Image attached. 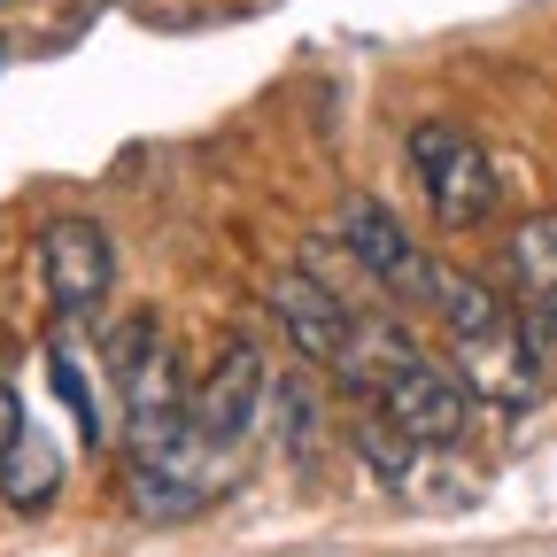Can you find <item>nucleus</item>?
Wrapping results in <instances>:
<instances>
[{"label":"nucleus","instance_id":"2","mask_svg":"<svg viewBox=\"0 0 557 557\" xmlns=\"http://www.w3.org/2000/svg\"><path fill=\"white\" fill-rule=\"evenodd\" d=\"M410 178H418L426 209H434L449 233L487 225V218H496V194H504L496 156H487L465 124H442V116H426V124L410 132Z\"/></svg>","mask_w":557,"mask_h":557},{"label":"nucleus","instance_id":"8","mask_svg":"<svg viewBox=\"0 0 557 557\" xmlns=\"http://www.w3.org/2000/svg\"><path fill=\"white\" fill-rule=\"evenodd\" d=\"M271 318H278V333H287L310 364L341 372V357H348V333H357V310H348V295L333 287V278L278 271V278H271Z\"/></svg>","mask_w":557,"mask_h":557},{"label":"nucleus","instance_id":"5","mask_svg":"<svg viewBox=\"0 0 557 557\" xmlns=\"http://www.w3.org/2000/svg\"><path fill=\"white\" fill-rule=\"evenodd\" d=\"M341 248L357 256V271L372 278L380 295H395V302H426V295H434L426 248L403 233V218H395L380 194H348V201H341Z\"/></svg>","mask_w":557,"mask_h":557},{"label":"nucleus","instance_id":"13","mask_svg":"<svg viewBox=\"0 0 557 557\" xmlns=\"http://www.w3.org/2000/svg\"><path fill=\"white\" fill-rule=\"evenodd\" d=\"M24 434H32V426H24V395L0 387V465H9V449H16Z\"/></svg>","mask_w":557,"mask_h":557},{"label":"nucleus","instance_id":"12","mask_svg":"<svg viewBox=\"0 0 557 557\" xmlns=\"http://www.w3.org/2000/svg\"><path fill=\"white\" fill-rule=\"evenodd\" d=\"M278 426H287V457H295V465L318 457L325 418H318V387H310V380H287V387H278Z\"/></svg>","mask_w":557,"mask_h":557},{"label":"nucleus","instance_id":"1","mask_svg":"<svg viewBox=\"0 0 557 557\" xmlns=\"http://www.w3.org/2000/svg\"><path fill=\"white\" fill-rule=\"evenodd\" d=\"M449 325V348H457V380L472 387V403H504V410H527L534 387H542V364L519 333V310H504V295L472 271H434V295H426Z\"/></svg>","mask_w":557,"mask_h":557},{"label":"nucleus","instance_id":"7","mask_svg":"<svg viewBox=\"0 0 557 557\" xmlns=\"http://www.w3.org/2000/svg\"><path fill=\"white\" fill-rule=\"evenodd\" d=\"M225 480H233V465H225L218 449L194 442V434H178V442L156 449V457H132V511H139V519H186V511H201V504H218Z\"/></svg>","mask_w":557,"mask_h":557},{"label":"nucleus","instance_id":"3","mask_svg":"<svg viewBox=\"0 0 557 557\" xmlns=\"http://www.w3.org/2000/svg\"><path fill=\"white\" fill-rule=\"evenodd\" d=\"M263 403H271V357H263L248 333H233V341L218 348V364L201 372V387L186 395V434L209 442L218 457H233V449L256 434Z\"/></svg>","mask_w":557,"mask_h":557},{"label":"nucleus","instance_id":"11","mask_svg":"<svg viewBox=\"0 0 557 557\" xmlns=\"http://www.w3.org/2000/svg\"><path fill=\"white\" fill-rule=\"evenodd\" d=\"M348 442H357V457H364V472L380 487H410V449L418 442H403L387 418H357V434H348Z\"/></svg>","mask_w":557,"mask_h":557},{"label":"nucleus","instance_id":"6","mask_svg":"<svg viewBox=\"0 0 557 557\" xmlns=\"http://www.w3.org/2000/svg\"><path fill=\"white\" fill-rule=\"evenodd\" d=\"M39 278L62 318H94L116 287V248H109L101 218H54L39 233Z\"/></svg>","mask_w":557,"mask_h":557},{"label":"nucleus","instance_id":"10","mask_svg":"<svg viewBox=\"0 0 557 557\" xmlns=\"http://www.w3.org/2000/svg\"><path fill=\"white\" fill-rule=\"evenodd\" d=\"M47 380H54L62 410L78 418V442H86V449H101V442H109V418H101V403H94V380H86V364L70 357V333H54V341H47Z\"/></svg>","mask_w":557,"mask_h":557},{"label":"nucleus","instance_id":"4","mask_svg":"<svg viewBox=\"0 0 557 557\" xmlns=\"http://www.w3.org/2000/svg\"><path fill=\"white\" fill-rule=\"evenodd\" d=\"M380 403V418L403 434V442H418V449H449V442H465V426H472V387L457 380V364H434L426 348L372 395Z\"/></svg>","mask_w":557,"mask_h":557},{"label":"nucleus","instance_id":"9","mask_svg":"<svg viewBox=\"0 0 557 557\" xmlns=\"http://www.w3.org/2000/svg\"><path fill=\"white\" fill-rule=\"evenodd\" d=\"M54 487H62V457H54V442L24 434V442L9 449V465H0V496H9L16 511H47V504H54Z\"/></svg>","mask_w":557,"mask_h":557}]
</instances>
